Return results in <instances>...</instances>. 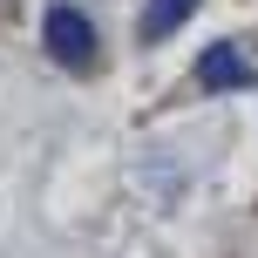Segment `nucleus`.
Instances as JSON below:
<instances>
[{"mask_svg":"<svg viewBox=\"0 0 258 258\" xmlns=\"http://www.w3.org/2000/svg\"><path fill=\"white\" fill-rule=\"evenodd\" d=\"M190 14H197V0H150V7H143V41H150V48H156V41H170Z\"/></svg>","mask_w":258,"mask_h":258,"instance_id":"obj_3","label":"nucleus"},{"mask_svg":"<svg viewBox=\"0 0 258 258\" xmlns=\"http://www.w3.org/2000/svg\"><path fill=\"white\" fill-rule=\"evenodd\" d=\"M41 34H48V54L61 68H89L95 61V27H89V14L82 7H48V21H41Z\"/></svg>","mask_w":258,"mask_h":258,"instance_id":"obj_1","label":"nucleus"},{"mask_svg":"<svg viewBox=\"0 0 258 258\" xmlns=\"http://www.w3.org/2000/svg\"><path fill=\"white\" fill-rule=\"evenodd\" d=\"M197 82L204 89H251V54L245 48H231V41H218V48H204L197 54Z\"/></svg>","mask_w":258,"mask_h":258,"instance_id":"obj_2","label":"nucleus"}]
</instances>
